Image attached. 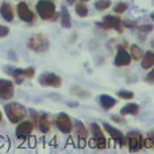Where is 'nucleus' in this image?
Wrapping results in <instances>:
<instances>
[{"label":"nucleus","instance_id":"nucleus-1","mask_svg":"<svg viewBox=\"0 0 154 154\" xmlns=\"http://www.w3.org/2000/svg\"><path fill=\"white\" fill-rule=\"evenodd\" d=\"M4 112H5V115H7L8 120H10L11 123H15V125L22 122L27 115L26 108H24V106H22L20 103H10V104H7V106H4Z\"/></svg>","mask_w":154,"mask_h":154},{"label":"nucleus","instance_id":"nucleus-2","mask_svg":"<svg viewBox=\"0 0 154 154\" xmlns=\"http://www.w3.org/2000/svg\"><path fill=\"white\" fill-rule=\"evenodd\" d=\"M27 48L35 53H45L49 49V39L43 34H35L27 42Z\"/></svg>","mask_w":154,"mask_h":154},{"label":"nucleus","instance_id":"nucleus-3","mask_svg":"<svg viewBox=\"0 0 154 154\" xmlns=\"http://www.w3.org/2000/svg\"><path fill=\"white\" fill-rule=\"evenodd\" d=\"M4 72L7 75L12 76L15 79L16 84H20L24 79H32L35 75V69L34 68H26V69H19V68H14V66H5Z\"/></svg>","mask_w":154,"mask_h":154},{"label":"nucleus","instance_id":"nucleus-4","mask_svg":"<svg viewBox=\"0 0 154 154\" xmlns=\"http://www.w3.org/2000/svg\"><path fill=\"white\" fill-rule=\"evenodd\" d=\"M37 12L43 20H50L56 15V4L51 0H39L37 3Z\"/></svg>","mask_w":154,"mask_h":154},{"label":"nucleus","instance_id":"nucleus-5","mask_svg":"<svg viewBox=\"0 0 154 154\" xmlns=\"http://www.w3.org/2000/svg\"><path fill=\"white\" fill-rule=\"evenodd\" d=\"M97 27L104 30H109V29H114L116 30L118 32H122V19L119 16H115V15H107L103 18V22L97 23Z\"/></svg>","mask_w":154,"mask_h":154},{"label":"nucleus","instance_id":"nucleus-6","mask_svg":"<svg viewBox=\"0 0 154 154\" xmlns=\"http://www.w3.org/2000/svg\"><path fill=\"white\" fill-rule=\"evenodd\" d=\"M56 126L61 133L64 134H70L73 130V122L70 119V116L65 112H61V114L57 115L56 118Z\"/></svg>","mask_w":154,"mask_h":154},{"label":"nucleus","instance_id":"nucleus-7","mask_svg":"<svg viewBox=\"0 0 154 154\" xmlns=\"http://www.w3.org/2000/svg\"><path fill=\"white\" fill-rule=\"evenodd\" d=\"M39 84L43 87H53V88H60L62 85V79L57 76L56 73L51 72H45L39 77Z\"/></svg>","mask_w":154,"mask_h":154},{"label":"nucleus","instance_id":"nucleus-8","mask_svg":"<svg viewBox=\"0 0 154 154\" xmlns=\"http://www.w3.org/2000/svg\"><path fill=\"white\" fill-rule=\"evenodd\" d=\"M15 95V85L11 80L0 79V99L2 100H10Z\"/></svg>","mask_w":154,"mask_h":154},{"label":"nucleus","instance_id":"nucleus-9","mask_svg":"<svg viewBox=\"0 0 154 154\" xmlns=\"http://www.w3.org/2000/svg\"><path fill=\"white\" fill-rule=\"evenodd\" d=\"M32 128H34V126H32V123L30 122V120H22V122H19L18 127H16V130H15L16 138H18L19 141L27 139L30 135H31Z\"/></svg>","mask_w":154,"mask_h":154},{"label":"nucleus","instance_id":"nucleus-10","mask_svg":"<svg viewBox=\"0 0 154 154\" xmlns=\"http://www.w3.org/2000/svg\"><path fill=\"white\" fill-rule=\"evenodd\" d=\"M91 131H92L96 147H97V149H106L107 139H106V137L103 135V131H101L100 126H99L97 123H92V125H91Z\"/></svg>","mask_w":154,"mask_h":154},{"label":"nucleus","instance_id":"nucleus-11","mask_svg":"<svg viewBox=\"0 0 154 154\" xmlns=\"http://www.w3.org/2000/svg\"><path fill=\"white\" fill-rule=\"evenodd\" d=\"M16 11H18V16L20 20L26 22V23H32V22H34V14H32V11L29 8L27 3L19 2L18 5H16Z\"/></svg>","mask_w":154,"mask_h":154},{"label":"nucleus","instance_id":"nucleus-12","mask_svg":"<svg viewBox=\"0 0 154 154\" xmlns=\"http://www.w3.org/2000/svg\"><path fill=\"white\" fill-rule=\"evenodd\" d=\"M142 135L138 133V131H130L127 134V142H128V149L131 152H138L142 147Z\"/></svg>","mask_w":154,"mask_h":154},{"label":"nucleus","instance_id":"nucleus-13","mask_svg":"<svg viewBox=\"0 0 154 154\" xmlns=\"http://www.w3.org/2000/svg\"><path fill=\"white\" fill-rule=\"evenodd\" d=\"M103 127H104V130L107 131V133L109 134V137H111L112 139H114L115 142H116L118 145H120V146H123V145L126 143V138H125V135H123V133L120 130H118V128H115L114 126H111V125H108V123H104L103 125Z\"/></svg>","mask_w":154,"mask_h":154},{"label":"nucleus","instance_id":"nucleus-14","mask_svg":"<svg viewBox=\"0 0 154 154\" xmlns=\"http://www.w3.org/2000/svg\"><path fill=\"white\" fill-rule=\"evenodd\" d=\"M115 65L116 66H128L131 62V56L126 49L119 48L118 49V53L115 56Z\"/></svg>","mask_w":154,"mask_h":154},{"label":"nucleus","instance_id":"nucleus-15","mask_svg":"<svg viewBox=\"0 0 154 154\" xmlns=\"http://www.w3.org/2000/svg\"><path fill=\"white\" fill-rule=\"evenodd\" d=\"M38 128H39V131L43 134L50 131V119H49L48 114L39 115V118H38Z\"/></svg>","mask_w":154,"mask_h":154},{"label":"nucleus","instance_id":"nucleus-16","mask_svg":"<svg viewBox=\"0 0 154 154\" xmlns=\"http://www.w3.org/2000/svg\"><path fill=\"white\" fill-rule=\"evenodd\" d=\"M99 103H100V106L103 107L104 109H111L112 107L116 106V99H114L112 96L109 95H100V97H99Z\"/></svg>","mask_w":154,"mask_h":154},{"label":"nucleus","instance_id":"nucleus-17","mask_svg":"<svg viewBox=\"0 0 154 154\" xmlns=\"http://www.w3.org/2000/svg\"><path fill=\"white\" fill-rule=\"evenodd\" d=\"M0 14H2V16L7 22L14 20V10H12V7H11L10 3H7V2L3 3L2 7H0Z\"/></svg>","mask_w":154,"mask_h":154},{"label":"nucleus","instance_id":"nucleus-18","mask_svg":"<svg viewBox=\"0 0 154 154\" xmlns=\"http://www.w3.org/2000/svg\"><path fill=\"white\" fill-rule=\"evenodd\" d=\"M142 68L143 69H152L154 65V53L152 50L143 53V57H142Z\"/></svg>","mask_w":154,"mask_h":154},{"label":"nucleus","instance_id":"nucleus-19","mask_svg":"<svg viewBox=\"0 0 154 154\" xmlns=\"http://www.w3.org/2000/svg\"><path fill=\"white\" fill-rule=\"evenodd\" d=\"M75 133L79 139H87L88 137V130L80 120H75Z\"/></svg>","mask_w":154,"mask_h":154},{"label":"nucleus","instance_id":"nucleus-20","mask_svg":"<svg viewBox=\"0 0 154 154\" xmlns=\"http://www.w3.org/2000/svg\"><path fill=\"white\" fill-rule=\"evenodd\" d=\"M139 112V106L137 103H130L126 104L122 109H120V115H138Z\"/></svg>","mask_w":154,"mask_h":154},{"label":"nucleus","instance_id":"nucleus-21","mask_svg":"<svg viewBox=\"0 0 154 154\" xmlns=\"http://www.w3.org/2000/svg\"><path fill=\"white\" fill-rule=\"evenodd\" d=\"M61 26L64 29H70L72 27V18H70L69 11L65 7H62V11H61Z\"/></svg>","mask_w":154,"mask_h":154},{"label":"nucleus","instance_id":"nucleus-22","mask_svg":"<svg viewBox=\"0 0 154 154\" xmlns=\"http://www.w3.org/2000/svg\"><path fill=\"white\" fill-rule=\"evenodd\" d=\"M130 56H131V58H134L135 61H139V60L143 57V51H142V49L139 48L138 45H131Z\"/></svg>","mask_w":154,"mask_h":154},{"label":"nucleus","instance_id":"nucleus-23","mask_svg":"<svg viewBox=\"0 0 154 154\" xmlns=\"http://www.w3.org/2000/svg\"><path fill=\"white\" fill-rule=\"evenodd\" d=\"M76 14L80 16V18H85L88 15V7L85 5V3H79L76 4Z\"/></svg>","mask_w":154,"mask_h":154},{"label":"nucleus","instance_id":"nucleus-24","mask_svg":"<svg viewBox=\"0 0 154 154\" xmlns=\"http://www.w3.org/2000/svg\"><path fill=\"white\" fill-rule=\"evenodd\" d=\"M109 5H111V2H109V0H97V2L95 3V8L99 11L107 10Z\"/></svg>","mask_w":154,"mask_h":154},{"label":"nucleus","instance_id":"nucleus-25","mask_svg":"<svg viewBox=\"0 0 154 154\" xmlns=\"http://www.w3.org/2000/svg\"><path fill=\"white\" fill-rule=\"evenodd\" d=\"M70 93H72V95H75V96H79V97H85V96L88 95L87 91L81 89L80 87H75V88H72V89H70Z\"/></svg>","mask_w":154,"mask_h":154},{"label":"nucleus","instance_id":"nucleus-26","mask_svg":"<svg viewBox=\"0 0 154 154\" xmlns=\"http://www.w3.org/2000/svg\"><path fill=\"white\" fill-rule=\"evenodd\" d=\"M118 96H119L120 99H125V100H130V99L134 97V93L131 92V91H119Z\"/></svg>","mask_w":154,"mask_h":154},{"label":"nucleus","instance_id":"nucleus-27","mask_svg":"<svg viewBox=\"0 0 154 154\" xmlns=\"http://www.w3.org/2000/svg\"><path fill=\"white\" fill-rule=\"evenodd\" d=\"M126 10H127V4H126V3H123V2L115 4V7H114V11L116 14H123Z\"/></svg>","mask_w":154,"mask_h":154},{"label":"nucleus","instance_id":"nucleus-28","mask_svg":"<svg viewBox=\"0 0 154 154\" xmlns=\"http://www.w3.org/2000/svg\"><path fill=\"white\" fill-rule=\"evenodd\" d=\"M30 115H31V120H32V126H35V127H38V118H39V115L37 114V111L35 109H30Z\"/></svg>","mask_w":154,"mask_h":154},{"label":"nucleus","instance_id":"nucleus-29","mask_svg":"<svg viewBox=\"0 0 154 154\" xmlns=\"http://www.w3.org/2000/svg\"><path fill=\"white\" fill-rule=\"evenodd\" d=\"M142 146H145L146 149H153L154 145H153V137H149V138L143 139L142 141Z\"/></svg>","mask_w":154,"mask_h":154},{"label":"nucleus","instance_id":"nucleus-30","mask_svg":"<svg viewBox=\"0 0 154 154\" xmlns=\"http://www.w3.org/2000/svg\"><path fill=\"white\" fill-rule=\"evenodd\" d=\"M8 34H10V29H8L7 26H3V24H0V38L7 37Z\"/></svg>","mask_w":154,"mask_h":154},{"label":"nucleus","instance_id":"nucleus-31","mask_svg":"<svg viewBox=\"0 0 154 154\" xmlns=\"http://www.w3.org/2000/svg\"><path fill=\"white\" fill-rule=\"evenodd\" d=\"M139 31L142 32H152L153 31V24H146V26H139L138 27Z\"/></svg>","mask_w":154,"mask_h":154},{"label":"nucleus","instance_id":"nucleus-32","mask_svg":"<svg viewBox=\"0 0 154 154\" xmlns=\"http://www.w3.org/2000/svg\"><path fill=\"white\" fill-rule=\"evenodd\" d=\"M153 77H154V70L152 69V70H150V73H149V75H147V76H146V79H145V80H146V82H147V84L153 85V82H154Z\"/></svg>","mask_w":154,"mask_h":154},{"label":"nucleus","instance_id":"nucleus-33","mask_svg":"<svg viewBox=\"0 0 154 154\" xmlns=\"http://www.w3.org/2000/svg\"><path fill=\"white\" fill-rule=\"evenodd\" d=\"M66 2H68V4H75L76 0H66Z\"/></svg>","mask_w":154,"mask_h":154},{"label":"nucleus","instance_id":"nucleus-34","mask_svg":"<svg viewBox=\"0 0 154 154\" xmlns=\"http://www.w3.org/2000/svg\"><path fill=\"white\" fill-rule=\"evenodd\" d=\"M2 119H3V116H2V112H0V123H2Z\"/></svg>","mask_w":154,"mask_h":154},{"label":"nucleus","instance_id":"nucleus-35","mask_svg":"<svg viewBox=\"0 0 154 154\" xmlns=\"http://www.w3.org/2000/svg\"><path fill=\"white\" fill-rule=\"evenodd\" d=\"M81 2L82 3H87V2H89V0H81Z\"/></svg>","mask_w":154,"mask_h":154}]
</instances>
